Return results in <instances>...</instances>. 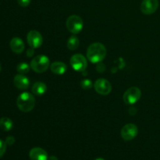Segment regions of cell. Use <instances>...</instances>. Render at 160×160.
Instances as JSON below:
<instances>
[{"mask_svg":"<svg viewBox=\"0 0 160 160\" xmlns=\"http://www.w3.org/2000/svg\"><path fill=\"white\" fill-rule=\"evenodd\" d=\"M158 7V0H143L141 4V11L145 15H151L157 10Z\"/></svg>","mask_w":160,"mask_h":160,"instance_id":"30bf717a","label":"cell"},{"mask_svg":"<svg viewBox=\"0 0 160 160\" xmlns=\"http://www.w3.org/2000/svg\"><path fill=\"white\" fill-rule=\"evenodd\" d=\"M27 41L30 47L33 48H38L42 46L43 43V38L40 32L35 30H32L28 32L27 35Z\"/></svg>","mask_w":160,"mask_h":160,"instance_id":"9c48e42d","label":"cell"},{"mask_svg":"<svg viewBox=\"0 0 160 160\" xmlns=\"http://www.w3.org/2000/svg\"><path fill=\"white\" fill-rule=\"evenodd\" d=\"M138 128L134 123H128L122 128L120 134L124 141H131L138 135Z\"/></svg>","mask_w":160,"mask_h":160,"instance_id":"ba28073f","label":"cell"},{"mask_svg":"<svg viewBox=\"0 0 160 160\" xmlns=\"http://www.w3.org/2000/svg\"><path fill=\"white\" fill-rule=\"evenodd\" d=\"M1 70H2V67H1V65H0V72H1Z\"/></svg>","mask_w":160,"mask_h":160,"instance_id":"484cf974","label":"cell"},{"mask_svg":"<svg viewBox=\"0 0 160 160\" xmlns=\"http://www.w3.org/2000/svg\"><path fill=\"white\" fill-rule=\"evenodd\" d=\"M95 160H105L104 159H102V158H98V159H95Z\"/></svg>","mask_w":160,"mask_h":160,"instance_id":"d4e9b609","label":"cell"},{"mask_svg":"<svg viewBox=\"0 0 160 160\" xmlns=\"http://www.w3.org/2000/svg\"><path fill=\"white\" fill-rule=\"evenodd\" d=\"M13 128V123L7 117H2L0 119V128L4 131H9Z\"/></svg>","mask_w":160,"mask_h":160,"instance_id":"2e32d148","label":"cell"},{"mask_svg":"<svg viewBox=\"0 0 160 160\" xmlns=\"http://www.w3.org/2000/svg\"><path fill=\"white\" fill-rule=\"evenodd\" d=\"M6 143L4 141L0 139V158L4 156L5 152L6 151Z\"/></svg>","mask_w":160,"mask_h":160,"instance_id":"ffe728a7","label":"cell"},{"mask_svg":"<svg viewBox=\"0 0 160 160\" xmlns=\"http://www.w3.org/2000/svg\"><path fill=\"white\" fill-rule=\"evenodd\" d=\"M48 160H58V158L55 156H51L48 157Z\"/></svg>","mask_w":160,"mask_h":160,"instance_id":"cb8c5ba5","label":"cell"},{"mask_svg":"<svg viewBox=\"0 0 160 160\" xmlns=\"http://www.w3.org/2000/svg\"><path fill=\"white\" fill-rule=\"evenodd\" d=\"M29 157L31 160H48V153L45 150L39 147L33 148L30 151Z\"/></svg>","mask_w":160,"mask_h":160,"instance_id":"7c38bea8","label":"cell"},{"mask_svg":"<svg viewBox=\"0 0 160 160\" xmlns=\"http://www.w3.org/2000/svg\"><path fill=\"white\" fill-rule=\"evenodd\" d=\"M17 105L18 109L22 112H31L35 106V98L32 94L23 92L17 97Z\"/></svg>","mask_w":160,"mask_h":160,"instance_id":"7a4b0ae2","label":"cell"},{"mask_svg":"<svg viewBox=\"0 0 160 160\" xmlns=\"http://www.w3.org/2000/svg\"><path fill=\"white\" fill-rule=\"evenodd\" d=\"M66 26H67V30L70 33L77 34H79L82 31L83 27H84V22L79 16L71 15L67 19Z\"/></svg>","mask_w":160,"mask_h":160,"instance_id":"277c9868","label":"cell"},{"mask_svg":"<svg viewBox=\"0 0 160 160\" xmlns=\"http://www.w3.org/2000/svg\"><path fill=\"white\" fill-rule=\"evenodd\" d=\"M50 70L54 74L63 75L67 71V66L62 62H54L50 65Z\"/></svg>","mask_w":160,"mask_h":160,"instance_id":"5bb4252c","label":"cell"},{"mask_svg":"<svg viewBox=\"0 0 160 160\" xmlns=\"http://www.w3.org/2000/svg\"><path fill=\"white\" fill-rule=\"evenodd\" d=\"M30 66L31 68L36 73H44L48 70L50 66L49 58L45 55H38L33 58Z\"/></svg>","mask_w":160,"mask_h":160,"instance_id":"3957f363","label":"cell"},{"mask_svg":"<svg viewBox=\"0 0 160 160\" xmlns=\"http://www.w3.org/2000/svg\"><path fill=\"white\" fill-rule=\"evenodd\" d=\"M70 63L73 70L77 72H83L88 66L87 59L82 54H75L70 58Z\"/></svg>","mask_w":160,"mask_h":160,"instance_id":"8992f818","label":"cell"},{"mask_svg":"<svg viewBox=\"0 0 160 160\" xmlns=\"http://www.w3.org/2000/svg\"><path fill=\"white\" fill-rule=\"evenodd\" d=\"M95 92L98 94L102 95H107L112 91V85L110 82L104 78H99L96 80V81L94 84Z\"/></svg>","mask_w":160,"mask_h":160,"instance_id":"52a82bcc","label":"cell"},{"mask_svg":"<svg viewBox=\"0 0 160 160\" xmlns=\"http://www.w3.org/2000/svg\"><path fill=\"white\" fill-rule=\"evenodd\" d=\"M9 46H10L11 50L17 54H20L23 52L25 48V45L23 40L17 37L11 39L10 42H9Z\"/></svg>","mask_w":160,"mask_h":160,"instance_id":"4fadbf2b","label":"cell"},{"mask_svg":"<svg viewBox=\"0 0 160 160\" xmlns=\"http://www.w3.org/2000/svg\"><path fill=\"white\" fill-rule=\"evenodd\" d=\"M30 68H31V66L28 65V63H26V62H20V63L17 65V70L20 74H25V73H28L29 72Z\"/></svg>","mask_w":160,"mask_h":160,"instance_id":"ac0fdd59","label":"cell"},{"mask_svg":"<svg viewBox=\"0 0 160 160\" xmlns=\"http://www.w3.org/2000/svg\"><path fill=\"white\" fill-rule=\"evenodd\" d=\"M31 0H17V2L22 7H27L31 4Z\"/></svg>","mask_w":160,"mask_h":160,"instance_id":"44dd1931","label":"cell"},{"mask_svg":"<svg viewBox=\"0 0 160 160\" xmlns=\"http://www.w3.org/2000/svg\"><path fill=\"white\" fill-rule=\"evenodd\" d=\"M141 96L142 92L140 89L137 87H131L124 92L123 99L127 105H134L139 101Z\"/></svg>","mask_w":160,"mask_h":160,"instance_id":"5b68a950","label":"cell"},{"mask_svg":"<svg viewBox=\"0 0 160 160\" xmlns=\"http://www.w3.org/2000/svg\"><path fill=\"white\" fill-rule=\"evenodd\" d=\"M80 84H81V87L84 90H89V89H91L92 88V86H93V84H92V81H91L90 79H83L82 81H81V83H80Z\"/></svg>","mask_w":160,"mask_h":160,"instance_id":"d6986e66","label":"cell"},{"mask_svg":"<svg viewBox=\"0 0 160 160\" xmlns=\"http://www.w3.org/2000/svg\"><path fill=\"white\" fill-rule=\"evenodd\" d=\"M13 84L20 90H26L30 86V81L24 74H17L14 77Z\"/></svg>","mask_w":160,"mask_h":160,"instance_id":"8fae6325","label":"cell"},{"mask_svg":"<svg viewBox=\"0 0 160 160\" xmlns=\"http://www.w3.org/2000/svg\"><path fill=\"white\" fill-rule=\"evenodd\" d=\"M80 45V41L77 36L72 35L69 38V39L67 40V48L70 50H76L77 48L79 47Z\"/></svg>","mask_w":160,"mask_h":160,"instance_id":"e0dca14e","label":"cell"},{"mask_svg":"<svg viewBox=\"0 0 160 160\" xmlns=\"http://www.w3.org/2000/svg\"><path fill=\"white\" fill-rule=\"evenodd\" d=\"M106 56V48L103 44L95 42L88 46L87 58L92 63H99Z\"/></svg>","mask_w":160,"mask_h":160,"instance_id":"6da1fadb","label":"cell"},{"mask_svg":"<svg viewBox=\"0 0 160 160\" xmlns=\"http://www.w3.org/2000/svg\"><path fill=\"white\" fill-rule=\"evenodd\" d=\"M31 91H32V93L34 95L41 96V95H43L46 93L47 86L45 83L38 81V82H36L33 84Z\"/></svg>","mask_w":160,"mask_h":160,"instance_id":"9a60e30c","label":"cell"},{"mask_svg":"<svg viewBox=\"0 0 160 160\" xmlns=\"http://www.w3.org/2000/svg\"><path fill=\"white\" fill-rule=\"evenodd\" d=\"M34 48L30 47V48H28V51H27V56L28 57H31V56H34Z\"/></svg>","mask_w":160,"mask_h":160,"instance_id":"603a6c76","label":"cell"},{"mask_svg":"<svg viewBox=\"0 0 160 160\" xmlns=\"http://www.w3.org/2000/svg\"><path fill=\"white\" fill-rule=\"evenodd\" d=\"M5 142H6V145H9V146H11V145H12L15 143V138H14V137H12V136H8L6 138V141H5Z\"/></svg>","mask_w":160,"mask_h":160,"instance_id":"7402d4cb","label":"cell"}]
</instances>
